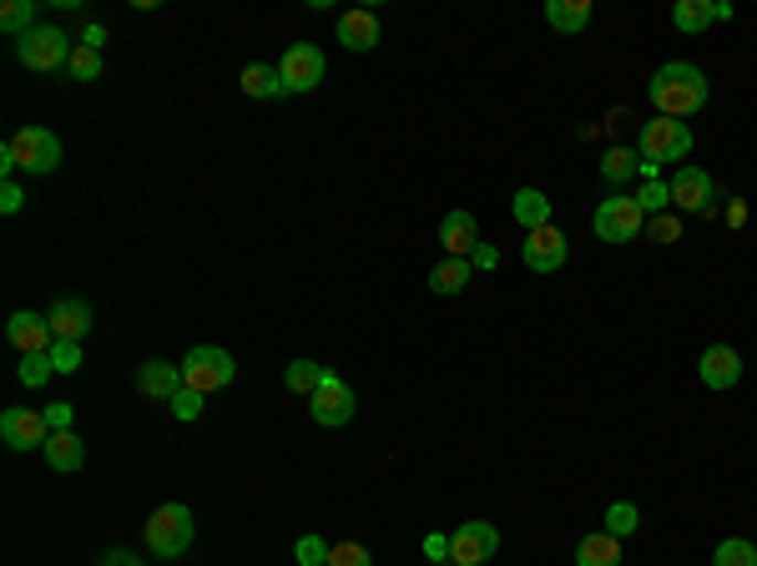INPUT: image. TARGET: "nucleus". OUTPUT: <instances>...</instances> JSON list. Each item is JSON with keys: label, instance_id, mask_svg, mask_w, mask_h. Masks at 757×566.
I'll list each match as a JSON object with an SVG mask.
<instances>
[{"label": "nucleus", "instance_id": "f257e3e1", "mask_svg": "<svg viewBox=\"0 0 757 566\" xmlns=\"http://www.w3.org/2000/svg\"><path fill=\"white\" fill-rule=\"evenodd\" d=\"M647 97H651V107H657V117L682 121L707 107V76H702L692 61H667L662 72L651 76Z\"/></svg>", "mask_w": 757, "mask_h": 566}, {"label": "nucleus", "instance_id": "f03ea898", "mask_svg": "<svg viewBox=\"0 0 757 566\" xmlns=\"http://www.w3.org/2000/svg\"><path fill=\"white\" fill-rule=\"evenodd\" d=\"M637 147H641V172H647V178H657L667 162H682V157L692 152V132H686V121L657 117V121H647V127H641Z\"/></svg>", "mask_w": 757, "mask_h": 566}, {"label": "nucleus", "instance_id": "7ed1b4c3", "mask_svg": "<svg viewBox=\"0 0 757 566\" xmlns=\"http://www.w3.org/2000/svg\"><path fill=\"white\" fill-rule=\"evenodd\" d=\"M192 536H198V521H192V511L182 506V501H167V506H157L152 516H147V546H152V556H162V562H178L192 546Z\"/></svg>", "mask_w": 757, "mask_h": 566}, {"label": "nucleus", "instance_id": "20e7f679", "mask_svg": "<svg viewBox=\"0 0 757 566\" xmlns=\"http://www.w3.org/2000/svg\"><path fill=\"white\" fill-rule=\"evenodd\" d=\"M72 36L66 31H56V25H36V31H25L21 41H15V56H21V66H31V72H66L72 66Z\"/></svg>", "mask_w": 757, "mask_h": 566}, {"label": "nucleus", "instance_id": "39448f33", "mask_svg": "<svg viewBox=\"0 0 757 566\" xmlns=\"http://www.w3.org/2000/svg\"><path fill=\"white\" fill-rule=\"evenodd\" d=\"M182 380H188V389H198V395H213V389H227L237 380V360L227 350H217V344H198V350H188V360H182Z\"/></svg>", "mask_w": 757, "mask_h": 566}, {"label": "nucleus", "instance_id": "423d86ee", "mask_svg": "<svg viewBox=\"0 0 757 566\" xmlns=\"http://www.w3.org/2000/svg\"><path fill=\"white\" fill-rule=\"evenodd\" d=\"M359 410L354 399V385L343 380V374H323V385L308 395V415H313V425H323V430H339V425H349Z\"/></svg>", "mask_w": 757, "mask_h": 566}, {"label": "nucleus", "instance_id": "0eeeda50", "mask_svg": "<svg viewBox=\"0 0 757 566\" xmlns=\"http://www.w3.org/2000/svg\"><path fill=\"white\" fill-rule=\"evenodd\" d=\"M591 228H596V238H601V243H637V233L647 228V213H641L637 197L611 193L601 207H596Z\"/></svg>", "mask_w": 757, "mask_h": 566}, {"label": "nucleus", "instance_id": "6e6552de", "mask_svg": "<svg viewBox=\"0 0 757 566\" xmlns=\"http://www.w3.org/2000/svg\"><path fill=\"white\" fill-rule=\"evenodd\" d=\"M6 147H11L15 168L31 172V178H46V172L61 168V142H56V132H46V127H21Z\"/></svg>", "mask_w": 757, "mask_h": 566}, {"label": "nucleus", "instance_id": "1a4fd4ad", "mask_svg": "<svg viewBox=\"0 0 757 566\" xmlns=\"http://www.w3.org/2000/svg\"><path fill=\"white\" fill-rule=\"evenodd\" d=\"M500 552V531L490 521H465L450 536V566H486Z\"/></svg>", "mask_w": 757, "mask_h": 566}, {"label": "nucleus", "instance_id": "9d476101", "mask_svg": "<svg viewBox=\"0 0 757 566\" xmlns=\"http://www.w3.org/2000/svg\"><path fill=\"white\" fill-rule=\"evenodd\" d=\"M278 76H284L288 92H313V86L323 82V51H319V46H308V41L288 46L284 61H278Z\"/></svg>", "mask_w": 757, "mask_h": 566}, {"label": "nucleus", "instance_id": "9b49d317", "mask_svg": "<svg viewBox=\"0 0 757 566\" xmlns=\"http://www.w3.org/2000/svg\"><path fill=\"white\" fill-rule=\"evenodd\" d=\"M566 254H571V243H566V233H561L556 223L525 233L521 258H525V268H535V274H556V268L566 264Z\"/></svg>", "mask_w": 757, "mask_h": 566}, {"label": "nucleus", "instance_id": "f8f14e48", "mask_svg": "<svg viewBox=\"0 0 757 566\" xmlns=\"http://www.w3.org/2000/svg\"><path fill=\"white\" fill-rule=\"evenodd\" d=\"M0 440H6L11 450L46 446V440H51L46 410H6V415H0Z\"/></svg>", "mask_w": 757, "mask_h": 566}, {"label": "nucleus", "instance_id": "ddd939ff", "mask_svg": "<svg viewBox=\"0 0 757 566\" xmlns=\"http://www.w3.org/2000/svg\"><path fill=\"white\" fill-rule=\"evenodd\" d=\"M6 339H11L21 354H51V344H56V334H51V319H46V313H31V309H15L11 313Z\"/></svg>", "mask_w": 757, "mask_h": 566}, {"label": "nucleus", "instance_id": "4468645a", "mask_svg": "<svg viewBox=\"0 0 757 566\" xmlns=\"http://www.w3.org/2000/svg\"><path fill=\"white\" fill-rule=\"evenodd\" d=\"M697 374L707 389H733L737 380H743V354H737L733 344H712V350H702Z\"/></svg>", "mask_w": 757, "mask_h": 566}, {"label": "nucleus", "instance_id": "2eb2a0df", "mask_svg": "<svg viewBox=\"0 0 757 566\" xmlns=\"http://www.w3.org/2000/svg\"><path fill=\"white\" fill-rule=\"evenodd\" d=\"M667 188H672V203L682 207V213H707V217L717 213V207H712V178L702 168H682Z\"/></svg>", "mask_w": 757, "mask_h": 566}, {"label": "nucleus", "instance_id": "dca6fc26", "mask_svg": "<svg viewBox=\"0 0 757 566\" xmlns=\"http://www.w3.org/2000/svg\"><path fill=\"white\" fill-rule=\"evenodd\" d=\"M46 319H51V334H56L61 344H82V339L92 334V303L86 299H56Z\"/></svg>", "mask_w": 757, "mask_h": 566}, {"label": "nucleus", "instance_id": "f3484780", "mask_svg": "<svg viewBox=\"0 0 757 566\" xmlns=\"http://www.w3.org/2000/svg\"><path fill=\"white\" fill-rule=\"evenodd\" d=\"M439 243H445V254H450V258L480 254V228H475V213H465V207L445 213V223H439Z\"/></svg>", "mask_w": 757, "mask_h": 566}, {"label": "nucleus", "instance_id": "a211bd4d", "mask_svg": "<svg viewBox=\"0 0 757 566\" xmlns=\"http://www.w3.org/2000/svg\"><path fill=\"white\" fill-rule=\"evenodd\" d=\"M182 385H188V380H182V364H167V360L137 364V389H142V395L167 399V405H172V395H178Z\"/></svg>", "mask_w": 757, "mask_h": 566}, {"label": "nucleus", "instance_id": "6ab92c4d", "mask_svg": "<svg viewBox=\"0 0 757 566\" xmlns=\"http://www.w3.org/2000/svg\"><path fill=\"white\" fill-rule=\"evenodd\" d=\"M41 450H46L51 470H61V476L82 470V460H86V446H82V435H76V430H51V440Z\"/></svg>", "mask_w": 757, "mask_h": 566}, {"label": "nucleus", "instance_id": "aec40b11", "mask_svg": "<svg viewBox=\"0 0 757 566\" xmlns=\"http://www.w3.org/2000/svg\"><path fill=\"white\" fill-rule=\"evenodd\" d=\"M339 41L349 51H374L378 46V15L374 11H349V15H339Z\"/></svg>", "mask_w": 757, "mask_h": 566}, {"label": "nucleus", "instance_id": "412c9836", "mask_svg": "<svg viewBox=\"0 0 757 566\" xmlns=\"http://www.w3.org/2000/svg\"><path fill=\"white\" fill-rule=\"evenodd\" d=\"M576 566H621V542H616L611 531H591V536H580Z\"/></svg>", "mask_w": 757, "mask_h": 566}, {"label": "nucleus", "instance_id": "4be33fe9", "mask_svg": "<svg viewBox=\"0 0 757 566\" xmlns=\"http://www.w3.org/2000/svg\"><path fill=\"white\" fill-rule=\"evenodd\" d=\"M510 213H515V223H521L525 233H535V228H545V223H551V197H545L541 188H521V193H515V203H510Z\"/></svg>", "mask_w": 757, "mask_h": 566}, {"label": "nucleus", "instance_id": "5701e85b", "mask_svg": "<svg viewBox=\"0 0 757 566\" xmlns=\"http://www.w3.org/2000/svg\"><path fill=\"white\" fill-rule=\"evenodd\" d=\"M591 0H551L545 6V21L556 25V31H566V36H576V31H586L591 25Z\"/></svg>", "mask_w": 757, "mask_h": 566}, {"label": "nucleus", "instance_id": "b1692460", "mask_svg": "<svg viewBox=\"0 0 757 566\" xmlns=\"http://www.w3.org/2000/svg\"><path fill=\"white\" fill-rule=\"evenodd\" d=\"M712 21H717V0H676L672 6V25L686 36H702Z\"/></svg>", "mask_w": 757, "mask_h": 566}, {"label": "nucleus", "instance_id": "393cba45", "mask_svg": "<svg viewBox=\"0 0 757 566\" xmlns=\"http://www.w3.org/2000/svg\"><path fill=\"white\" fill-rule=\"evenodd\" d=\"M470 278H475L470 258H445V264L429 268V289H435L439 299H450V293H460L465 284H470Z\"/></svg>", "mask_w": 757, "mask_h": 566}, {"label": "nucleus", "instance_id": "a878e982", "mask_svg": "<svg viewBox=\"0 0 757 566\" xmlns=\"http://www.w3.org/2000/svg\"><path fill=\"white\" fill-rule=\"evenodd\" d=\"M243 92L248 97H288V86H284V76L273 72V66H263V61H253V66H243Z\"/></svg>", "mask_w": 757, "mask_h": 566}, {"label": "nucleus", "instance_id": "bb28decb", "mask_svg": "<svg viewBox=\"0 0 757 566\" xmlns=\"http://www.w3.org/2000/svg\"><path fill=\"white\" fill-rule=\"evenodd\" d=\"M0 31L6 36L21 41L25 31H36V0H6V11H0Z\"/></svg>", "mask_w": 757, "mask_h": 566}, {"label": "nucleus", "instance_id": "cd10ccee", "mask_svg": "<svg viewBox=\"0 0 757 566\" xmlns=\"http://www.w3.org/2000/svg\"><path fill=\"white\" fill-rule=\"evenodd\" d=\"M323 374H329L323 364H313V360H294V364L284 370V385L294 389V395H313V389L323 385Z\"/></svg>", "mask_w": 757, "mask_h": 566}, {"label": "nucleus", "instance_id": "c85d7f7f", "mask_svg": "<svg viewBox=\"0 0 757 566\" xmlns=\"http://www.w3.org/2000/svg\"><path fill=\"white\" fill-rule=\"evenodd\" d=\"M712 566H757V546L743 542V536H727V542H717V552H712Z\"/></svg>", "mask_w": 757, "mask_h": 566}, {"label": "nucleus", "instance_id": "c756f323", "mask_svg": "<svg viewBox=\"0 0 757 566\" xmlns=\"http://www.w3.org/2000/svg\"><path fill=\"white\" fill-rule=\"evenodd\" d=\"M637 168H641V162H637V152H631V147H611V152H606V162H601V178L606 182H627Z\"/></svg>", "mask_w": 757, "mask_h": 566}, {"label": "nucleus", "instance_id": "7c9ffc66", "mask_svg": "<svg viewBox=\"0 0 757 566\" xmlns=\"http://www.w3.org/2000/svg\"><path fill=\"white\" fill-rule=\"evenodd\" d=\"M637 526H641V511L631 506V501H616V506H606V531H611L616 542H621V536H631Z\"/></svg>", "mask_w": 757, "mask_h": 566}, {"label": "nucleus", "instance_id": "2f4dec72", "mask_svg": "<svg viewBox=\"0 0 757 566\" xmlns=\"http://www.w3.org/2000/svg\"><path fill=\"white\" fill-rule=\"evenodd\" d=\"M21 385H31V389H41L51 380V374H56V364H51V354H21Z\"/></svg>", "mask_w": 757, "mask_h": 566}, {"label": "nucleus", "instance_id": "473e14b6", "mask_svg": "<svg viewBox=\"0 0 757 566\" xmlns=\"http://www.w3.org/2000/svg\"><path fill=\"white\" fill-rule=\"evenodd\" d=\"M66 76H76V82H96V76H102V51L76 46V51H72V66H66Z\"/></svg>", "mask_w": 757, "mask_h": 566}, {"label": "nucleus", "instance_id": "72a5a7b5", "mask_svg": "<svg viewBox=\"0 0 757 566\" xmlns=\"http://www.w3.org/2000/svg\"><path fill=\"white\" fill-rule=\"evenodd\" d=\"M329 566H374V556H369V546H359V542H339L329 552Z\"/></svg>", "mask_w": 757, "mask_h": 566}, {"label": "nucleus", "instance_id": "f704fd0d", "mask_svg": "<svg viewBox=\"0 0 757 566\" xmlns=\"http://www.w3.org/2000/svg\"><path fill=\"white\" fill-rule=\"evenodd\" d=\"M329 552H333V546H329V542H319V536H303V542L294 546L298 566H329Z\"/></svg>", "mask_w": 757, "mask_h": 566}, {"label": "nucleus", "instance_id": "c9c22d12", "mask_svg": "<svg viewBox=\"0 0 757 566\" xmlns=\"http://www.w3.org/2000/svg\"><path fill=\"white\" fill-rule=\"evenodd\" d=\"M637 203H641V213H662V207H672V188H667V182H647L637 193Z\"/></svg>", "mask_w": 757, "mask_h": 566}, {"label": "nucleus", "instance_id": "e433bc0d", "mask_svg": "<svg viewBox=\"0 0 757 566\" xmlns=\"http://www.w3.org/2000/svg\"><path fill=\"white\" fill-rule=\"evenodd\" d=\"M51 364H56V374H76L82 370V344H51Z\"/></svg>", "mask_w": 757, "mask_h": 566}, {"label": "nucleus", "instance_id": "4c0bfd02", "mask_svg": "<svg viewBox=\"0 0 757 566\" xmlns=\"http://www.w3.org/2000/svg\"><path fill=\"white\" fill-rule=\"evenodd\" d=\"M202 399H207V395H198V389L182 385L178 395H172V415H178V420H198V415H202Z\"/></svg>", "mask_w": 757, "mask_h": 566}, {"label": "nucleus", "instance_id": "58836bf2", "mask_svg": "<svg viewBox=\"0 0 757 566\" xmlns=\"http://www.w3.org/2000/svg\"><path fill=\"white\" fill-rule=\"evenodd\" d=\"M651 238L676 243V238H682V223H676V217H657V223H651Z\"/></svg>", "mask_w": 757, "mask_h": 566}, {"label": "nucleus", "instance_id": "ea45409f", "mask_svg": "<svg viewBox=\"0 0 757 566\" xmlns=\"http://www.w3.org/2000/svg\"><path fill=\"white\" fill-rule=\"evenodd\" d=\"M72 405H66V399H56V405H51L46 410V420H51V430H72Z\"/></svg>", "mask_w": 757, "mask_h": 566}, {"label": "nucleus", "instance_id": "a19ab883", "mask_svg": "<svg viewBox=\"0 0 757 566\" xmlns=\"http://www.w3.org/2000/svg\"><path fill=\"white\" fill-rule=\"evenodd\" d=\"M21 203H25V193L15 182H6V188H0V213H21Z\"/></svg>", "mask_w": 757, "mask_h": 566}, {"label": "nucleus", "instance_id": "79ce46f5", "mask_svg": "<svg viewBox=\"0 0 757 566\" xmlns=\"http://www.w3.org/2000/svg\"><path fill=\"white\" fill-rule=\"evenodd\" d=\"M425 556H429V562L450 556V536H425Z\"/></svg>", "mask_w": 757, "mask_h": 566}, {"label": "nucleus", "instance_id": "37998d69", "mask_svg": "<svg viewBox=\"0 0 757 566\" xmlns=\"http://www.w3.org/2000/svg\"><path fill=\"white\" fill-rule=\"evenodd\" d=\"M102 566H142V562H137L131 552H107V562H102Z\"/></svg>", "mask_w": 757, "mask_h": 566}, {"label": "nucleus", "instance_id": "c03bdc74", "mask_svg": "<svg viewBox=\"0 0 757 566\" xmlns=\"http://www.w3.org/2000/svg\"><path fill=\"white\" fill-rule=\"evenodd\" d=\"M82 46L102 51V25H86V31H82Z\"/></svg>", "mask_w": 757, "mask_h": 566}]
</instances>
